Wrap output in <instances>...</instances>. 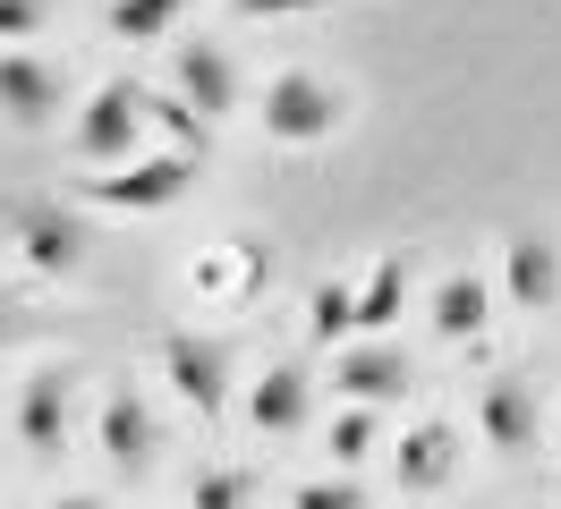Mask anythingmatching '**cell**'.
I'll use <instances>...</instances> for the list:
<instances>
[{"mask_svg":"<svg viewBox=\"0 0 561 509\" xmlns=\"http://www.w3.org/2000/svg\"><path fill=\"white\" fill-rule=\"evenodd\" d=\"M255 119H264V136H273L280 153H307V144L341 136L350 94L332 77H316V68H280V77H264V94H255Z\"/></svg>","mask_w":561,"mask_h":509,"instance_id":"obj_1","label":"cell"},{"mask_svg":"<svg viewBox=\"0 0 561 509\" xmlns=\"http://www.w3.org/2000/svg\"><path fill=\"white\" fill-rule=\"evenodd\" d=\"M196 178H205L196 144H153V153H128V170H94L85 196L103 212H171V204L196 196Z\"/></svg>","mask_w":561,"mask_h":509,"instance_id":"obj_2","label":"cell"},{"mask_svg":"<svg viewBox=\"0 0 561 509\" xmlns=\"http://www.w3.org/2000/svg\"><path fill=\"white\" fill-rule=\"evenodd\" d=\"M145 119H153V94H145L137 77H103L94 94L77 102L69 144L85 153V162H128V153H137V136H145Z\"/></svg>","mask_w":561,"mask_h":509,"instance_id":"obj_3","label":"cell"},{"mask_svg":"<svg viewBox=\"0 0 561 509\" xmlns=\"http://www.w3.org/2000/svg\"><path fill=\"white\" fill-rule=\"evenodd\" d=\"M162 382H171L179 400L196 407V416H230V348L205 332H162Z\"/></svg>","mask_w":561,"mask_h":509,"instance_id":"obj_4","label":"cell"},{"mask_svg":"<svg viewBox=\"0 0 561 509\" xmlns=\"http://www.w3.org/2000/svg\"><path fill=\"white\" fill-rule=\"evenodd\" d=\"M69 425H77V366L51 357V366H35L18 382V441H26L35 459H51V450L69 441Z\"/></svg>","mask_w":561,"mask_h":509,"instance_id":"obj_5","label":"cell"},{"mask_svg":"<svg viewBox=\"0 0 561 509\" xmlns=\"http://www.w3.org/2000/svg\"><path fill=\"white\" fill-rule=\"evenodd\" d=\"M9 238H18V255H26L43 280H60V271L85 264V230H77V212H69V204H51V196L18 204V212H9Z\"/></svg>","mask_w":561,"mask_h":509,"instance_id":"obj_6","label":"cell"},{"mask_svg":"<svg viewBox=\"0 0 561 509\" xmlns=\"http://www.w3.org/2000/svg\"><path fill=\"white\" fill-rule=\"evenodd\" d=\"M60 94H69L60 60H43V51H0V119L51 128V119H60Z\"/></svg>","mask_w":561,"mask_h":509,"instance_id":"obj_7","label":"cell"},{"mask_svg":"<svg viewBox=\"0 0 561 509\" xmlns=\"http://www.w3.org/2000/svg\"><path fill=\"white\" fill-rule=\"evenodd\" d=\"M502 298L527 314H553L561 305V246L545 230H511L502 238Z\"/></svg>","mask_w":561,"mask_h":509,"instance_id":"obj_8","label":"cell"},{"mask_svg":"<svg viewBox=\"0 0 561 509\" xmlns=\"http://www.w3.org/2000/svg\"><path fill=\"white\" fill-rule=\"evenodd\" d=\"M409 382H417V373H409V357H400V348H383V339H357V348H341V357H332V391H341V400H357V407H400V400H409Z\"/></svg>","mask_w":561,"mask_h":509,"instance_id":"obj_9","label":"cell"},{"mask_svg":"<svg viewBox=\"0 0 561 509\" xmlns=\"http://www.w3.org/2000/svg\"><path fill=\"white\" fill-rule=\"evenodd\" d=\"M94 441H103V459L119 475H145L153 467V450H162V425H153V407L119 382V391H103V416H94Z\"/></svg>","mask_w":561,"mask_h":509,"instance_id":"obj_10","label":"cell"},{"mask_svg":"<svg viewBox=\"0 0 561 509\" xmlns=\"http://www.w3.org/2000/svg\"><path fill=\"white\" fill-rule=\"evenodd\" d=\"M459 467V425L451 416H417L409 433L391 441V475H400V493H443Z\"/></svg>","mask_w":561,"mask_h":509,"instance_id":"obj_11","label":"cell"},{"mask_svg":"<svg viewBox=\"0 0 561 509\" xmlns=\"http://www.w3.org/2000/svg\"><path fill=\"white\" fill-rule=\"evenodd\" d=\"M307 407H316L307 366H264L255 391H247V425H255L264 441H289V433H307Z\"/></svg>","mask_w":561,"mask_h":509,"instance_id":"obj_12","label":"cell"},{"mask_svg":"<svg viewBox=\"0 0 561 509\" xmlns=\"http://www.w3.org/2000/svg\"><path fill=\"white\" fill-rule=\"evenodd\" d=\"M477 433H485L493 450H527V441L545 433V407H536V382H519V373H493L485 391H477Z\"/></svg>","mask_w":561,"mask_h":509,"instance_id":"obj_13","label":"cell"},{"mask_svg":"<svg viewBox=\"0 0 561 509\" xmlns=\"http://www.w3.org/2000/svg\"><path fill=\"white\" fill-rule=\"evenodd\" d=\"M171 77H179V102H196L205 119H221V111H239V60L221 51V43H179V60H171Z\"/></svg>","mask_w":561,"mask_h":509,"instance_id":"obj_14","label":"cell"},{"mask_svg":"<svg viewBox=\"0 0 561 509\" xmlns=\"http://www.w3.org/2000/svg\"><path fill=\"white\" fill-rule=\"evenodd\" d=\"M493 298H502V280H485V271H443L425 298V323H434V339H477Z\"/></svg>","mask_w":561,"mask_h":509,"instance_id":"obj_15","label":"cell"},{"mask_svg":"<svg viewBox=\"0 0 561 509\" xmlns=\"http://www.w3.org/2000/svg\"><path fill=\"white\" fill-rule=\"evenodd\" d=\"M400 298H409V255H375V271L357 280V332L375 339L400 323Z\"/></svg>","mask_w":561,"mask_h":509,"instance_id":"obj_16","label":"cell"},{"mask_svg":"<svg viewBox=\"0 0 561 509\" xmlns=\"http://www.w3.org/2000/svg\"><path fill=\"white\" fill-rule=\"evenodd\" d=\"M187 9H196V0H103V26L119 34V43H153V34H171Z\"/></svg>","mask_w":561,"mask_h":509,"instance_id":"obj_17","label":"cell"},{"mask_svg":"<svg viewBox=\"0 0 561 509\" xmlns=\"http://www.w3.org/2000/svg\"><path fill=\"white\" fill-rule=\"evenodd\" d=\"M375 441H383V407H357V400H341L332 433H323L332 467H357V459H375Z\"/></svg>","mask_w":561,"mask_h":509,"instance_id":"obj_18","label":"cell"},{"mask_svg":"<svg viewBox=\"0 0 561 509\" xmlns=\"http://www.w3.org/2000/svg\"><path fill=\"white\" fill-rule=\"evenodd\" d=\"M187 501H196V509H247V501H255V475H247V467H196Z\"/></svg>","mask_w":561,"mask_h":509,"instance_id":"obj_19","label":"cell"},{"mask_svg":"<svg viewBox=\"0 0 561 509\" xmlns=\"http://www.w3.org/2000/svg\"><path fill=\"white\" fill-rule=\"evenodd\" d=\"M307 323H316V339H350L357 332V289L350 280H323L316 305H307Z\"/></svg>","mask_w":561,"mask_h":509,"instance_id":"obj_20","label":"cell"},{"mask_svg":"<svg viewBox=\"0 0 561 509\" xmlns=\"http://www.w3.org/2000/svg\"><path fill=\"white\" fill-rule=\"evenodd\" d=\"M289 509H366V493H357V475H307Z\"/></svg>","mask_w":561,"mask_h":509,"instance_id":"obj_21","label":"cell"},{"mask_svg":"<svg viewBox=\"0 0 561 509\" xmlns=\"http://www.w3.org/2000/svg\"><path fill=\"white\" fill-rule=\"evenodd\" d=\"M51 26V0H0V43H35Z\"/></svg>","mask_w":561,"mask_h":509,"instance_id":"obj_22","label":"cell"},{"mask_svg":"<svg viewBox=\"0 0 561 509\" xmlns=\"http://www.w3.org/2000/svg\"><path fill=\"white\" fill-rule=\"evenodd\" d=\"M323 0H239V18H307Z\"/></svg>","mask_w":561,"mask_h":509,"instance_id":"obj_23","label":"cell"},{"mask_svg":"<svg viewBox=\"0 0 561 509\" xmlns=\"http://www.w3.org/2000/svg\"><path fill=\"white\" fill-rule=\"evenodd\" d=\"M0 339H18V305L0 298Z\"/></svg>","mask_w":561,"mask_h":509,"instance_id":"obj_24","label":"cell"},{"mask_svg":"<svg viewBox=\"0 0 561 509\" xmlns=\"http://www.w3.org/2000/svg\"><path fill=\"white\" fill-rule=\"evenodd\" d=\"M51 509H103V501H94V493H69V501H51Z\"/></svg>","mask_w":561,"mask_h":509,"instance_id":"obj_25","label":"cell"}]
</instances>
